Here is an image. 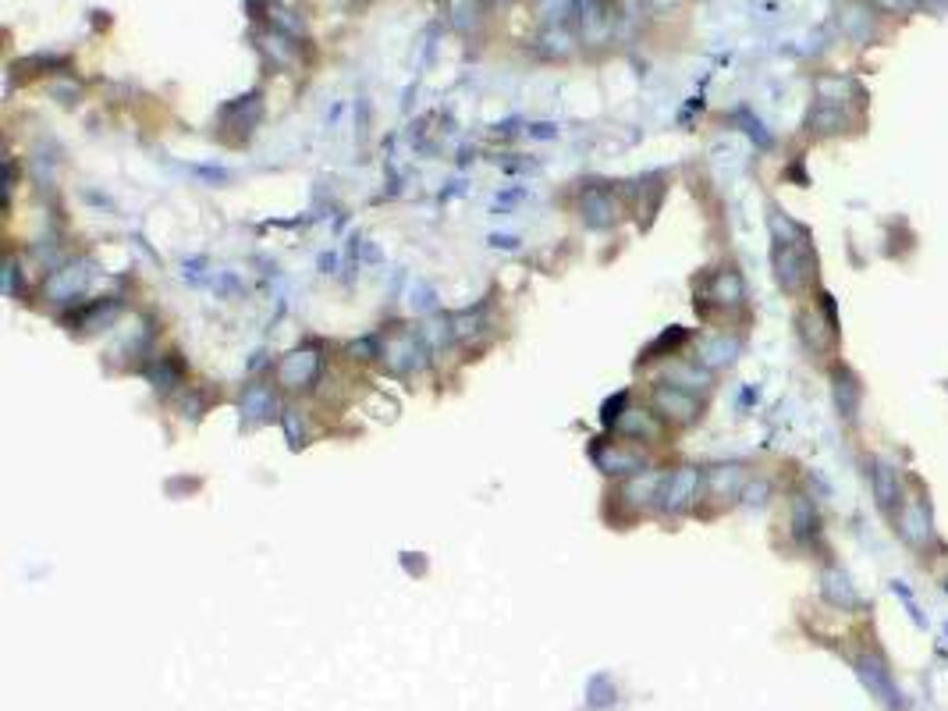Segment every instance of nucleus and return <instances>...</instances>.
I'll return each mask as SVG.
<instances>
[{
  "label": "nucleus",
  "mask_w": 948,
  "mask_h": 711,
  "mask_svg": "<svg viewBox=\"0 0 948 711\" xmlns=\"http://www.w3.org/2000/svg\"><path fill=\"white\" fill-rule=\"evenodd\" d=\"M856 675H860V683L874 694L881 705H895V701H899V694H895V686H892V675H888V665H884V658H881L877 651L860 655Z\"/></svg>",
  "instance_id": "f257e3e1"
},
{
  "label": "nucleus",
  "mask_w": 948,
  "mask_h": 711,
  "mask_svg": "<svg viewBox=\"0 0 948 711\" xmlns=\"http://www.w3.org/2000/svg\"><path fill=\"white\" fill-rule=\"evenodd\" d=\"M903 526L910 533V541H923L927 537V516L916 509V505H906V516H903Z\"/></svg>",
  "instance_id": "f03ea898"
},
{
  "label": "nucleus",
  "mask_w": 948,
  "mask_h": 711,
  "mask_svg": "<svg viewBox=\"0 0 948 711\" xmlns=\"http://www.w3.org/2000/svg\"><path fill=\"white\" fill-rule=\"evenodd\" d=\"M877 494H881V502L888 505V502H895V484H892V473H888V466H881V477H877Z\"/></svg>",
  "instance_id": "7ed1b4c3"
}]
</instances>
